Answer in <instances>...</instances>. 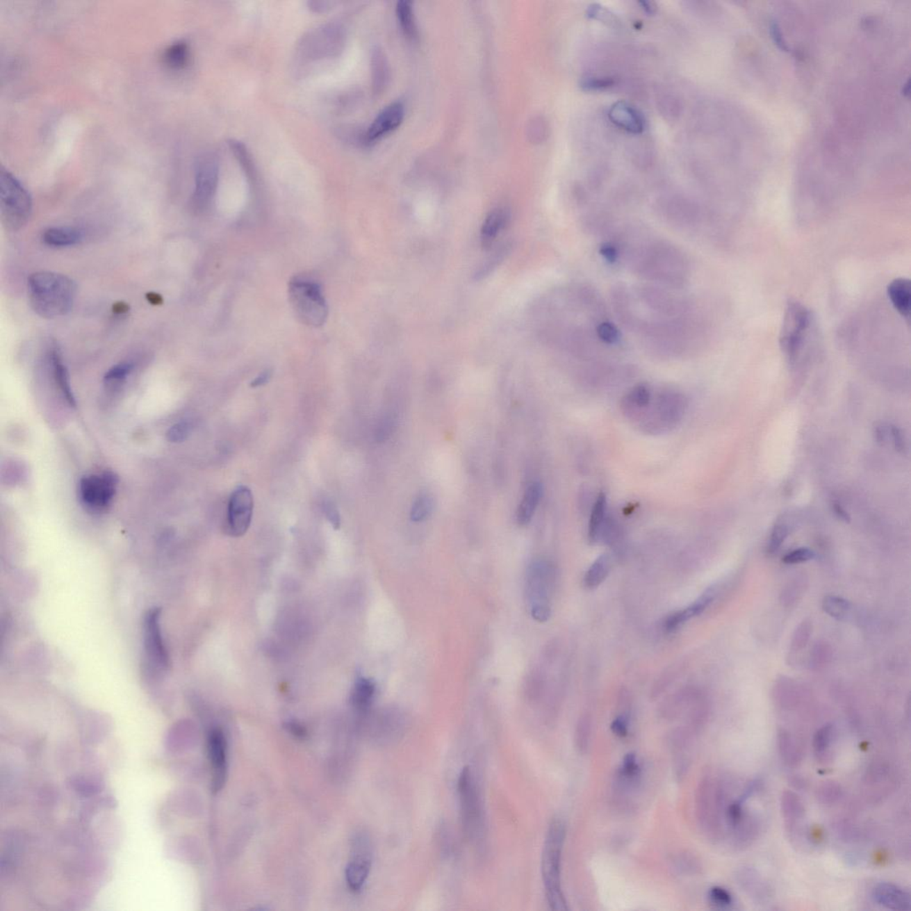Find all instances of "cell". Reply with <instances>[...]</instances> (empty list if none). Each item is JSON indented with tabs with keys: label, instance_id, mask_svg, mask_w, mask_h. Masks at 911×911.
Returning a JSON list of instances; mask_svg holds the SVG:
<instances>
[{
	"label": "cell",
	"instance_id": "cell-5",
	"mask_svg": "<svg viewBox=\"0 0 911 911\" xmlns=\"http://www.w3.org/2000/svg\"><path fill=\"white\" fill-rule=\"evenodd\" d=\"M460 816L466 837L478 842L484 833V809L480 786L472 768H463L458 780Z\"/></svg>",
	"mask_w": 911,
	"mask_h": 911
},
{
	"label": "cell",
	"instance_id": "cell-23",
	"mask_svg": "<svg viewBox=\"0 0 911 911\" xmlns=\"http://www.w3.org/2000/svg\"><path fill=\"white\" fill-rule=\"evenodd\" d=\"M780 809L787 830L789 833H792L804 820L805 814L804 803L796 793L784 791L780 798Z\"/></svg>",
	"mask_w": 911,
	"mask_h": 911
},
{
	"label": "cell",
	"instance_id": "cell-48",
	"mask_svg": "<svg viewBox=\"0 0 911 911\" xmlns=\"http://www.w3.org/2000/svg\"><path fill=\"white\" fill-rule=\"evenodd\" d=\"M190 425L187 422H181L179 424L174 425L168 431L167 438L170 442L179 443L183 442L188 437L190 432Z\"/></svg>",
	"mask_w": 911,
	"mask_h": 911
},
{
	"label": "cell",
	"instance_id": "cell-15",
	"mask_svg": "<svg viewBox=\"0 0 911 911\" xmlns=\"http://www.w3.org/2000/svg\"><path fill=\"white\" fill-rule=\"evenodd\" d=\"M643 771L636 754L625 755L616 773L614 790L621 798L634 794L642 782Z\"/></svg>",
	"mask_w": 911,
	"mask_h": 911
},
{
	"label": "cell",
	"instance_id": "cell-41",
	"mask_svg": "<svg viewBox=\"0 0 911 911\" xmlns=\"http://www.w3.org/2000/svg\"><path fill=\"white\" fill-rule=\"evenodd\" d=\"M134 365L131 363H122L115 365L112 369L107 371L104 376V382L110 386H120V384L126 380V377L131 372Z\"/></svg>",
	"mask_w": 911,
	"mask_h": 911
},
{
	"label": "cell",
	"instance_id": "cell-44",
	"mask_svg": "<svg viewBox=\"0 0 911 911\" xmlns=\"http://www.w3.org/2000/svg\"><path fill=\"white\" fill-rule=\"evenodd\" d=\"M841 795H842V790L834 782L825 783L818 789V799L822 804H834L840 798Z\"/></svg>",
	"mask_w": 911,
	"mask_h": 911
},
{
	"label": "cell",
	"instance_id": "cell-60",
	"mask_svg": "<svg viewBox=\"0 0 911 911\" xmlns=\"http://www.w3.org/2000/svg\"><path fill=\"white\" fill-rule=\"evenodd\" d=\"M147 299L149 302H150L152 304H163V297H161L160 295H158L156 293L148 294Z\"/></svg>",
	"mask_w": 911,
	"mask_h": 911
},
{
	"label": "cell",
	"instance_id": "cell-38",
	"mask_svg": "<svg viewBox=\"0 0 911 911\" xmlns=\"http://www.w3.org/2000/svg\"><path fill=\"white\" fill-rule=\"evenodd\" d=\"M372 78L375 90L379 92L386 85L387 68L385 56L380 49H375L372 55Z\"/></svg>",
	"mask_w": 911,
	"mask_h": 911
},
{
	"label": "cell",
	"instance_id": "cell-10",
	"mask_svg": "<svg viewBox=\"0 0 911 911\" xmlns=\"http://www.w3.org/2000/svg\"><path fill=\"white\" fill-rule=\"evenodd\" d=\"M220 163L213 152H207L198 158L195 164V188L192 195V206L197 211H204L211 204L217 192Z\"/></svg>",
	"mask_w": 911,
	"mask_h": 911
},
{
	"label": "cell",
	"instance_id": "cell-43",
	"mask_svg": "<svg viewBox=\"0 0 911 911\" xmlns=\"http://www.w3.org/2000/svg\"><path fill=\"white\" fill-rule=\"evenodd\" d=\"M652 400V395L648 387L638 385L631 390L627 395V401L638 408L647 407Z\"/></svg>",
	"mask_w": 911,
	"mask_h": 911
},
{
	"label": "cell",
	"instance_id": "cell-2",
	"mask_svg": "<svg viewBox=\"0 0 911 911\" xmlns=\"http://www.w3.org/2000/svg\"><path fill=\"white\" fill-rule=\"evenodd\" d=\"M565 836H566V828L564 821L559 817L554 818L549 824L545 834L541 858L542 879L545 896L548 905L553 910H568L561 880V858H563Z\"/></svg>",
	"mask_w": 911,
	"mask_h": 911
},
{
	"label": "cell",
	"instance_id": "cell-11",
	"mask_svg": "<svg viewBox=\"0 0 911 911\" xmlns=\"http://www.w3.org/2000/svg\"><path fill=\"white\" fill-rule=\"evenodd\" d=\"M116 489L117 478L112 473L85 476L79 482V498L88 510L103 512L112 503Z\"/></svg>",
	"mask_w": 911,
	"mask_h": 911
},
{
	"label": "cell",
	"instance_id": "cell-36",
	"mask_svg": "<svg viewBox=\"0 0 911 911\" xmlns=\"http://www.w3.org/2000/svg\"><path fill=\"white\" fill-rule=\"evenodd\" d=\"M228 145H229L231 151H233L235 158L240 163V166L245 172L246 176L249 177V179H255V164H254L252 155H250L245 145L240 141L234 140V139H231L228 142Z\"/></svg>",
	"mask_w": 911,
	"mask_h": 911
},
{
	"label": "cell",
	"instance_id": "cell-8",
	"mask_svg": "<svg viewBox=\"0 0 911 911\" xmlns=\"http://www.w3.org/2000/svg\"><path fill=\"white\" fill-rule=\"evenodd\" d=\"M345 31L341 25L328 24L304 35L297 46V56L304 62L333 58L342 52Z\"/></svg>",
	"mask_w": 911,
	"mask_h": 911
},
{
	"label": "cell",
	"instance_id": "cell-30",
	"mask_svg": "<svg viewBox=\"0 0 911 911\" xmlns=\"http://www.w3.org/2000/svg\"><path fill=\"white\" fill-rule=\"evenodd\" d=\"M778 748L782 761L789 766H795L802 760V752L789 732L780 731L778 735Z\"/></svg>",
	"mask_w": 911,
	"mask_h": 911
},
{
	"label": "cell",
	"instance_id": "cell-32",
	"mask_svg": "<svg viewBox=\"0 0 911 911\" xmlns=\"http://www.w3.org/2000/svg\"><path fill=\"white\" fill-rule=\"evenodd\" d=\"M189 59V47L183 41L172 44L164 51L163 60L165 65L171 69H181L186 67Z\"/></svg>",
	"mask_w": 911,
	"mask_h": 911
},
{
	"label": "cell",
	"instance_id": "cell-46",
	"mask_svg": "<svg viewBox=\"0 0 911 911\" xmlns=\"http://www.w3.org/2000/svg\"><path fill=\"white\" fill-rule=\"evenodd\" d=\"M596 336L605 344L614 345L620 339V332L616 327L607 322H601L596 328Z\"/></svg>",
	"mask_w": 911,
	"mask_h": 911
},
{
	"label": "cell",
	"instance_id": "cell-42",
	"mask_svg": "<svg viewBox=\"0 0 911 911\" xmlns=\"http://www.w3.org/2000/svg\"><path fill=\"white\" fill-rule=\"evenodd\" d=\"M788 534L789 530L788 527L786 525H782V523H779V525L774 526L773 531L771 532L769 542H768L766 549L767 554H775L780 547H782L784 541H785V539L788 537Z\"/></svg>",
	"mask_w": 911,
	"mask_h": 911
},
{
	"label": "cell",
	"instance_id": "cell-45",
	"mask_svg": "<svg viewBox=\"0 0 911 911\" xmlns=\"http://www.w3.org/2000/svg\"><path fill=\"white\" fill-rule=\"evenodd\" d=\"M590 732H591V721L589 716H584L580 719L576 730V742L577 748L580 751L586 749L589 745Z\"/></svg>",
	"mask_w": 911,
	"mask_h": 911
},
{
	"label": "cell",
	"instance_id": "cell-35",
	"mask_svg": "<svg viewBox=\"0 0 911 911\" xmlns=\"http://www.w3.org/2000/svg\"><path fill=\"white\" fill-rule=\"evenodd\" d=\"M833 739L834 729L831 725H825L821 727L815 733L812 748H814V754L818 760H822L826 758L828 754L830 752Z\"/></svg>",
	"mask_w": 911,
	"mask_h": 911
},
{
	"label": "cell",
	"instance_id": "cell-4",
	"mask_svg": "<svg viewBox=\"0 0 911 911\" xmlns=\"http://www.w3.org/2000/svg\"><path fill=\"white\" fill-rule=\"evenodd\" d=\"M288 298L297 318L309 327L320 328L329 316L322 286L313 279L297 276L288 284Z\"/></svg>",
	"mask_w": 911,
	"mask_h": 911
},
{
	"label": "cell",
	"instance_id": "cell-54",
	"mask_svg": "<svg viewBox=\"0 0 911 911\" xmlns=\"http://www.w3.org/2000/svg\"><path fill=\"white\" fill-rule=\"evenodd\" d=\"M601 252V255L604 256L608 262L614 263L615 261H617V249H616L615 247L611 245V244H606V245L602 246L601 252Z\"/></svg>",
	"mask_w": 911,
	"mask_h": 911
},
{
	"label": "cell",
	"instance_id": "cell-37",
	"mask_svg": "<svg viewBox=\"0 0 911 911\" xmlns=\"http://www.w3.org/2000/svg\"><path fill=\"white\" fill-rule=\"evenodd\" d=\"M822 609L830 617L844 621L848 615L850 604L846 599L837 596H827L822 602Z\"/></svg>",
	"mask_w": 911,
	"mask_h": 911
},
{
	"label": "cell",
	"instance_id": "cell-6",
	"mask_svg": "<svg viewBox=\"0 0 911 911\" xmlns=\"http://www.w3.org/2000/svg\"><path fill=\"white\" fill-rule=\"evenodd\" d=\"M1 222L6 230L17 231L26 225L33 213V199L28 190L8 170L0 173Z\"/></svg>",
	"mask_w": 911,
	"mask_h": 911
},
{
	"label": "cell",
	"instance_id": "cell-51",
	"mask_svg": "<svg viewBox=\"0 0 911 911\" xmlns=\"http://www.w3.org/2000/svg\"><path fill=\"white\" fill-rule=\"evenodd\" d=\"M614 84L611 79L586 78L583 81L582 87L587 90H602Z\"/></svg>",
	"mask_w": 911,
	"mask_h": 911
},
{
	"label": "cell",
	"instance_id": "cell-13",
	"mask_svg": "<svg viewBox=\"0 0 911 911\" xmlns=\"http://www.w3.org/2000/svg\"><path fill=\"white\" fill-rule=\"evenodd\" d=\"M254 498L252 491L240 486L233 491L228 504L227 532L233 537H240L252 525Z\"/></svg>",
	"mask_w": 911,
	"mask_h": 911
},
{
	"label": "cell",
	"instance_id": "cell-52",
	"mask_svg": "<svg viewBox=\"0 0 911 911\" xmlns=\"http://www.w3.org/2000/svg\"><path fill=\"white\" fill-rule=\"evenodd\" d=\"M891 436L894 440L895 449L901 453H905V450H907V443L905 436H904L903 431H901L899 427H892Z\"/></svg>",
	"mask_w": 911,
	"mask_h": 911
},
{
	"label": "cell",
	"instance_id": "cell-17",
	"mask_svg": "<svg viewBox=\"0 0 911 911\" xmlns=\"http://www.w3.org/2000/svg\"><path fill=\"white\" fill-rule=\"evenodd\" d=\"M404 106L401 101H393L384 108L368 129L365 135L366 141L373 142L379 140L382 136L397 128L404 117Z\"/></svg>",
	"mask_w": 911,
	"mask_h": 911
},
{
	"label": "cell",
	"instance_id": "cell-59",
	"mask_svg": "<svg viewBox=\"0 0 911 911\" xmlns=\"http://www.w3.org/2000/svg\"><path fill=\"white\" fill-rule=\"evenodd\" d=\"M129 311V304L124 302L116 303L113 306V312L117 314H124L128 313Z\"/></svg>",
	"mask_w": 911,
	"mask_h": 911
},
{
	"label": "cell",
	"instance_id": "cell-56",
	"mask_svg": "<svg viewBox=\"0 0 911 911\" xmlns=\"http://www.w3.org/2000/svg\"><path fill=\"white\" fill-rule=\"evenodd\" d=\"M832 506H833L832 507H833L834 513L835 514H836L837 518H839L841 520H843V522L844 523L850 522L851 517L849 516V514L847 513L846 509H844L842 504L839 503H834Z\"/></svg>",
	"mask_w": 911,
	"mask_h": 911
},
{
	"label": "cell",
	"instance_id": "cell-27",
	"mask_svg": "<svg viewBox=\"0 0 911 911\" xmlns=\"http://www.w3.org/2000/svg\"><path fill=\"white\" fill-rule=\"evenodd\" d=\"M739 885L755 900H766L770 896V890L766 882L753 869L742 868L737 875Z\"/></svg>",
	"mask_w": 911,
	"mask_h": 911
},
{
	"label": "cell",
	"instance_id": "cell-34",
	"mask_svg": "<svg viewBox=\"0 0 911 911\" xmlns=\"http://www.w3.org/2000/svg\"><path fill=\"white\" fill-rule=\"evenodd\" d=\"M396 14H397L400 24L403 31L408 37H418V28L416 24L413 6L409 0H400L396 6Z\"/></svg>",
	"mask_w": 911,
	"mask_h": 911
},
{
	"label": "cell",
	"instance_id": "cell-31",
	"mask_svg": "<svg viewBox=\"0 0 911 911\" xmlns=\"http://www.w3.org/2000/svg\"><path fill=\"white\" fill-rule=\"evenodd\" d=\"M611 571V559L608 555L599 557L587 570L584 583L587 589H596L605 582Z\"/></svg>",
	"mask_w": 911,
	"mask_h": 911
},
{
	"label": "cell",
	"instance_id": "cell-39",
	"mask_svg": "<svg viewBox=\"0 0 911 911\" xmlns=\"http://www.w3.org/2000/svg\"><path fill=\"white\" fill-rule=\"evenodd\" d=\"M433 498L427 493H421L415 498L411 509V519L420 523L427 519L433 510Z\"/></svg>",
	"mask_w": 911,
	"mask_h": 911
},
{
	"label": "cell",
	"instance_id": "cell-3",
	"mask_svg": "<svg viewBox=\"0 0 911 911\" xmlns=\"http://www.w3.org/2000/svg\"><path fill=\"white\" fill-rule=\"evenodd\" d=\"M641 256L638 265L641 274L671 285L684 284L688 263L675 247L666 243L653 244Z\"/></svg>",
	"mask_w": 911,
	"mask_h": 911
},
{
	"label": "cell",
	"instance_id": "cell-19",
	"mask_svg": "<svg viewBox=\"0 0 911 911\" xmlns=\"http://www.w3.org/2000/svg\"><path fill=\"white\" fill-rule=\"evenodd\" d=\"M715 596L716 590L714 587L707 589L706 592L703 593V595H701L700 598L693 602V604H691L687 608L681 609V611L675 612L674 614L669 615L668 617L666 618L664 623H663L664 630L666 632L675 631V630H678V627H680L682 625H684L685 622H687L691 620V618L696 617V616L703 614L705 609L712 604L714 599H715Z\"/></svg>",
	"mask_w": 911,
	"mask_h": 911
},
{
	"label": "cell",
	"instance_id": "cell-16",
	"mask_svg": "<svg viewBox=\"0 0 911 911\" xmlns=\"http://www.w3.org/2000/svg\"><path fill=\"white\" fill-rule=\"evenodd\" d=\"M208 755L213 769V789H223L227 775V744L224 732L213 730L208 737Z\"/></svg>",
	"mask_w": 911,
	"mask_h": 911
},
{
	"label": "cell",
	"instance_id": "cell-12",
	"mask_svg": "<svg viewBox=\"0 0 911 911\" xmlns=\"http://www.w3.org/2000/svg\"><path fill=\"white\" fill-rule=\"evenodd\" d=\"M161 609H149L144 618V644L149 666L157 672L167 671L170 659L161 630Z\"/></svg>",
	"mask_w": 911,
	"mask_h": 911
},
{
	"label": "cell",
	"instance_id": "cell-25",
	"mask_svg": "<svg viewBox=\"0 0 911 911\" xmlns=\"http://www.w3.org/2000/svg\"><path fill=\"white\" fill-rule=\"evenodd\" d=\"M542 494L543 487L538 482H533L527 487L516 513V520L520 525L525 526L531 522L541 502Z\"/></svg>",
	"mask_w": 911,
	"mask_h": 911
},
{
	"label": "cell",
	"instance_id": "cell-61",
	"mask_svg": "<svg viewBox=\"0 0 911 911\" xmlns=\"http://www.w3.org/2000/svg\"><path fill=\"white\" fill-rule=\"evenodd\" d=\"M641 4L643 5V10H646L647 13H653L655 10V8L653 6L652 2H641Z\"/></svg>",
	"mask_w": 911,
	"mask_h": 911
},
{
	"label": "cell",
	"instance_id": "cell-29",
	"mask_svg": "<svg viewBox=\"0 0 911 911\" xmlns=\"http://www.w3.org/2000/svg\"><path fill=\"white\" fill-rule=\"evenodd\" d=\"M606 509H607V500L604 492H600L596 502L593 504L591 516H590L589 525L590 542L596 543L601 539L602 532L604 531Z\"/></svg>",
	"mask_w": 911,
	"mask_h": 911
},
{
	"label": "cell",
	"instance_id": "cell-26",
	"mask_svg": "<svg viewBox=\"0 0 911 911\" xmlns=\"http://www.w3.org/2000/svg\"><path fill=\"white\" fill-rule=\"evenodd\" d=\"M49 361L51 368H52L54 379H55L56 385L58 386L60 391L62 392L63 395L65 396L69 405L75 406L76 402L74 397H73L71 385H69L68 371L65 365L63 364L61 352L56 347L51 348Z\"/></svg>",
	"mask_w": 911,
	"mask_h": 911
},
{
	"label": "cell",
	"instance_id": "cell-24",
	"mask_svg": "<svg viewBox=\"0 0 911 911\" xmlns=\"http://www.w3.org/2000/svg\"><path fill=\"white\" fill-rule=\"evenodd\" d=\"M83 231L77 227H51L44 231L42 240L47 246L65 247L78 245L83 240Z\"/></svg>",
	"mask_w": 911,
	"mask_h": 911
},
{
	"label": "cell",
	"instance_id": "cell-9",
	"mask_svg": "<svg viewBox=\"0 0 911 911\" xmlns=\"http://www.w3.org/2000/svg\"><path fill=\"white\" fill-rule=\"evenodd\" d=\"M811 325V313L798 301L790 300L784 312L780 332V347L789 358L794 361L804 345Z\"/></svg>",
	"mask_w": 911,
	"mask_h": 911
},
{
	"label": "cell",
	"instance_id": "cell-49",
	"mask_svg": "<svg viewBox=\"0 0 911 911\" xmlns=\"http://www.w3.org/2000/svg\"><path fill=\"white\" fill-rule=\"evenodd\" d=\"M628 719H630V717H628V714L626 712L616 717L611 725L612 732L618 737H626L628 734V727H630V720Z\"/></svg>",
	"mask_w": 911,
	"mask_h": 911
},
{
	"label": "cell",
	"instance_id": "cell-7",
	"mask_svg": "<svg viewBox=\"0 0 911 911\" xmlns=\"http://www.w3.org/2000/svg\"><path fill=\"white\" fill-rule=\"evenodd\" d=\"M555 582V570L549 561L537 560L527 573V598L535 621L547 622L551 616V595Z\"/></svg>",
	"mask_w": 911,
	"mask_h": 911
},
{
	"label": "cell",
	"instance_id": "cell-21",
	"mask_svg": "<svg viewBox=\"0 0 911 911\" xmlns=\"http://www.w3.org/2000/svg\"><path fill=\"white\" fill-rule=\"evenodd\" d=\"M510 221L509 208L498 207L489 213L481 229V241L482 246L489 247L496 240L497 237L506 229Z\"/></svg>",
	"mask_w": 911,
	"mask_h": 911
},
{
	"label": "cell",
	"instance_id": "cell-18",
	"mask_svg": "<svg viewBox=\"0 0 911 911\" xmlns=\"http://www.w3.org/2000/svg\"><path fill=\"white\" fill-rule=\"evenodd\" d=\"M871 898L878 905L892 910H910V894L893 883H880L872 889Z\"/></svg>",
	"mask_w": 911,
	"mask_h": 911
},
{
	"label": "cell",
	"instance_id": "cell-1",
	"mask_svg": "<svg viewBox=\"0 0 911 911\" xmlns=\"http://www.w3.org/2000/svg\"><path fill=\"white\" fill-rule=\"evenodd\" d=\"M28 298L35 313L43 318L66 315L74 304L76 284L68 276L38 272L28 279Z\"/></svg>",
	"mask_w": 911,
	"mask_h": 911
},
{
	"label": "cell",
	"instance_id": "cell-28",
	"mask_svg": "<svg viewBox=\"0 0 911 911\" xmlns=\"http://www.w3.org/2000/svg\"><path fill=\"white\" fill-rule=\"evenodd\" d=\"M641 296L650 308L666 314L677 313L680 311L679 301L666 292L655 288H643Z\"/></svg>",
	"mask_w": 911,
	"mask_h": 911
},
{
	"label": "cell",
	"instance_id": "cell-55",
	"mask_svg": "<svg viewBox=\"0 0 911 911\" xmlns=\"http://www.w3.org/2000/svg\"><path fill=\"white\" fill-rule=\"evenodd\" d=\"M271 372H270L269 370H266L265 372L260 374L258 377H256V379L252 381V384H250V386L253 387V388H256V387L265 386V384L268 383L269 380L271 379Z\"/></svg>",
	"mask_w": 911,
	"mask_h": 911
},
{
	"label": "cell",
	"instance_id": "cell-50",
	"mask_svg": "<svg viewBox=\"0 0 911 911\" xmlns=\"http://www.w3.org/2000/svg\"><path fill=\"white\" fill-rule=\"evenodd\" d=\"M323 510H325L326 518L328 519L330 525L333 526V528L335 530L340 528V514H339L338 510L336 509L335 504L330 502V501H327V502L323 504Z\"/></svg>",
	"mask_w": 911,
	"mask_h": 911
},
{
	"label": "cell",
	"instance_id": "cell-14",
	"mask_svg": "<svg viewBox=\"0 0 911 911\" xmlns=\"http://www.w3.org/2000/svg\"><path fill=\"white\" fill-rule=\"evenodd\" d=\"M371 847L365 837L354 840L352 859L345 869L348 887L354 893H359L366 883L371 868Z\"/></svg>",
	"mask_w": 911,
	"mask_h": 911
},
{
	"label": "cell",
	"instance_id": "cell-40",
	"mask_svg": "<svg viewBox=\"0 0 911 911\" xmlns=\"http://www.w3.org/2000/svg\"><path fill=\"white\" fill-rule=\"evenodd\" d=\"M707 898H709L711 905L716 908V909H730L734 903L732 894L721 887L710 888Z\"/></svg>",
	"mask_w": 911,
	"mask_h": 911
},
{
	"label": "cell",
	"instance_id": "cell-57",
	"mask_svg": "<svg viewBox=\"0 0 911 911\" xmlns=\"http://www.w3.org/2000/svg\"><path fill=\"white\" fill-rule=\"evenodd\" d=\"M874 433H875L876 440H877V442L879 443L884 444L885 442V438H887V430L885 429L884 425H877V427H875Z\"/></svg>",
	"mask_w": 911,
	"mask_h": 911
},
{
	"label": "cell",
	"instance_id": "cell-22",
	"mask_svg": "<svg viewBox=\"0 0 911 911\" xmlns=\"http://www.w3.org/2000/svg\"><path fill=\"white\" fill-rule=\"evenodd\" d=\"M889 300L898 313L909 319L911 306L910 281L905 278L895 279L887 287Z\"/></svg>",
	"mask_w": 911,
	"mask_h": 911
},
{
	"label": "cell",
	"instance_id": "cell-33",
	"mask_svg": "<svg viewBox=\"0 0 911 911\" xmlns=\"http://www.w3.org/2000/svg\"><path fill=\"white\" fill-rule=\"evenodd\" d=\"M375 691L376 687L370 679H359L352 693V705L358 709H367L373 700Z\"/></svg>",
	"mask_w": 911,
	"mask_h": 911
},
{
	"label": "cell",
	"instance_id": "cell-58",
	"mask_svg": "<svg viewBox=\"0 0 911 911\" xmlns=\"http://www.w3.org/2000/svg\"><path fill=\"white\" fill-rule=\"evenodd\" d=\"M288 729L290 730L293 734L297 736H304L306 734V730H304V727L295 722L288 723Z\"/></svg>",
	"mask_w": 911,
	"mask_h": 911
},
{
	"label": "cell",
	"instance_id": "cell-47",
	"mask_svg": "<svg viewBox=\"0 0 911 911\" xmlns=\"http://www.w3.org/2000/svg\"><path fill=\"white\" fill-rule=\"evenodd\" d=\"M814 551H812L811 549L800 548L787 554L782 558V561L784 564L789 565L799 564L811 561L814 559Z\"/></svg>",
	"mask_w": 911,
	"mask_h": 911
},
{
	"label": "cell",
	"instance_id": "cell-20",
	"mask_svg": "<svg viewBox=\"0 0 911 911\" xmlns=\"http://www.w3.org/2000/svg\"><path fill=\"white\" fill-rule=\"evenodd\" d=\"M609 117L615 125L633 134H640L643 131L644 119L642 113L625 101L614 104L609 110Z\"/></svg>",
	"mask_w": 911,
	"mask_h": 911
},
{
	"label": "cell",
	"instance_id": "cell-53",
	"mask_svg": "<svg viewBox=\"0 0 911 911\" xmlns=\"http://www.w3.org/2000/svg\"><path fill=\"white\" fill-rule=\"evenodd\" d=\"M336 3L328 1H311L308 6L314 13H325L332 8Z\"/></svg>",
	"mask_w": 911,
	"mask_h": 911
}]
</instances>
